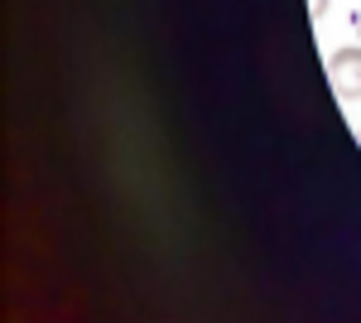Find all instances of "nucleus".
<instances>
[{"label": "nucleus", "mask_w": 361, "mask_h": 323, "mask_svg": "<svg viewBox=\"0 0 361 323\" xmlns=\"http://www.w3.org/2000/svg\"><path fill=\"white\" fill-rule=\"evenodd\" d=\"M333 87L337 97H361V49H337L333 54Z\"/></svg>", "instance_id": "1"}, {"label": "nucleus", "mask_w": 361, "mask_h": 323, "mask_svg": "<svg viewBox=\"0 0 361 323\" xmlns=\"http://www.w3.org/2000/svg\"><path fill=\"white\" fill-rule=\"evenodd\" d=\"M308 10H313V20H318V15H328V0H308Z\"/></svg>", "instance_id": "2"}, {"label": "nucleus", "mask_w": 361, "mask_h": 323, "mask_svg": "<svg viewBox=\"0 0 361 323\" xmlns=\"http://www.w3.org/2000/svg\"><path fill=\"white\" fill-rule=\"evenodd\" d=\"M357 34H361V25H357Z\"/></svg>", "instance_id": "3"}]
</instances>
